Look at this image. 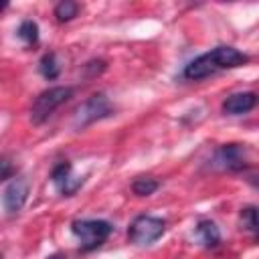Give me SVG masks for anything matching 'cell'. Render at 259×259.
Returning <instances> with one entry per match:
<instances>
[{"label":"cell","mask_w":259,"mask_h":259,"mask_svg":"<svg viewBox=\"0 0 259 259\" xmlns=\"http://www.w3.org/2000/svg\"><path fill=\"white\" fill-rule=\"evenodd\" d=\"M249 63V55L241 53L239 49L235 47H217L196 59H192L184 71H182V77L188 79V81H200V79H206L219 71H225V69H235V67H241Z\"/></svg>","instance_id":"1"},{"label":"cell","mask_w":259,"mask_h":259,"mask_svg":"<svg viewBox=\"0 0 259 259\" xmlns=\"http://www.w3.org/2000/svg\"><path fill=\"white\" fill-rule=\"evenodd\" d=\"M111 231V223L101 219H77L71 223V233L81 241L83 251H93L99 245H103L109 239Z\"/></svg>","instance_id":"2"},{"label":"cell","mask_w":259,"mask_h":259,"mask_svg":"<svg viewBox=\"0 0 259 259\" xmlns=\"http://www.w3.org/2000/svg\"><path fill=\"white\" fill-rule=\"evenodd\" d=\"M71 97H73V87H65V85L49 87L42 93H38L36 99L32 101V107H30V119H32V123L47 121L53 115V111L59 109Z\"/></svg>","instance_id":"3"},{"label":"cell","mask_w":259,"mask_h":259,"mask_svg":"<svg viewBox=\"0 0 259 259\" xmlns=\"http://www.w3.org/2000/svg\"><path fill=\"white\" fill-rule=\"evenodd\" d=\"M166 231V221L160 217H152V214H140L132 221L130 229H127V237L134 245H152L154 241H158Z\"/></svg>","instance_id":"4"},{"label":"cell","mask_w":259,"mask_h":259,"mask_svg":"<svg viewBox=\"0 0 259 259\" xmlns=\"http://www.w3.org/2000/svg\"><path fill=\"white\" fill-rule=\"evenodd\" d=\"M113 113V107L109 103V99L103 95V93H95L91 95L89 99H85L77 109H75V115H73V125L77 130H83L103 117H109Z\"/></svg>","instance_id":"5"},{"label":"cell","mask_w":259,"mask_h":259,"mask_svg":"<svg viewBox=\"0 0 259 259\" xmlns=\"http://www.w3.org/2000/svg\"><path fill=\"white\" fill-rule=\"evenodd\" d=\"M249 164V148L245 144H225L212 156V166L229 172H241Z\"/></svg>","instance_id":"6"},{"label":"cell","mask_w":259,"mask_h":259,"mask_svg":"<svg viewBox=\"0 0 259 259\" xmlns=\"http://www.w3.org/2000/svg\"><path fill=\"white\" fill-rule=\"evenodd\" d=\"M51 180H53V184L59 188V192L63 194V196H73L81 186H83V182H85V178L81 176H73V166H71V162H59L55 168H53V172H51Z\"/></svg>","instance_id":"7"},{"label":"cell","mask_w":259,"mask_h":259,"mask_svg":"<svg viewBox=\"0 0 259 259\" xmlns=\"http://www.w3.org/2000/svg\"><path fill=\"white\" fill-rule=\"evenodd\" d=\"M28 192H30L28 180L22 178V176L14 178V180L6 186L4 194H2V204H4L6 212H10V214L18 212V210L24 206V202H26V198H28Z\"/></svg>","instance_id":"8"},{"label":"cell","mask_w":259,"mask_h":259,"mask_svg":"<svg viewBox=\"0 0 259 259\" xmlns=\"http://www.w3.org/2000/svg\"><path fill=\"white\" fill-rule=\"evenodd\" d=\"M257 105V95L253 91H245V93H233L223 101V111L229 115H241L251 111Z\"/></svg>","instance_id":"9"},{"label":"cell","mask_w":259,"mask_h":259,"mask_svg":"<svg viewBox=\"0 0 259 259\" xmlns=\"http://www.w3.org/2000/svg\"><path fill=\"white\" fill-rule=\"evenodd\" d=\"M196 233H198L200 241L204 243V247H217V245L221 243V231H219V227H217L212 221H208V219L198 221Z\"/></svg>","instance_id":"10"},{"label":"cell","mask_w":259,"mask_h":259,"mask_svg":"<svg viewBox=\"0 0 259 259\" xmlns=\"http://www.w3.org/2000/svg\"><path fill=\"white\" fill-rule=\"evenodd\" d=\"M158 186H160V182L156 178H152V176H140V178H136L132 182V192L136 196H150V194H154L158 190Z\"/></svg>","instance_id":"11"},{"label":"cell","mask_w":259,"mask_h":259,"mask_svg":"<svg viewBox=\"0 0 259 259\" xmlns=\"http://www.w3.org/2000/svg\"><path fill=\"white\" fill-rule=\"evenodd\" d=\"M38 71L49 81L51 79H57L59 77V71H61V67L57 63V55L55 53H45L42 59H40V63H38Z\"/></svg>","instance_id":"12"},{"label":"cell","mask_w":259,"mask_h":259,"mask_svg":"<svg viewBox=\"0 0 259 259\" xmlns=\"http://www.w3.org/2000/svg\"><path fill=\"white\" fill-rule=\"evenodd\" d=\"M79 12V4L73 2V0H63L55 6V16L59 22H67V20H73Z\"/></svg>","instance_id":"13"},{"label":"cell","mask_w":259,"mask_h":259,"mask_svg":"<svg viewBox=\"0 0 259 259\" xmlns=\"http://www.w3.org/2000/svg\"><path fill=\"white\" fill-rule=\"evenodd\" d=\"M16 34L26 42V45H36L38 42V26L34 20H22Z\"/></svg>","instance_id":"14"},{"label":"cell","mask_w":259,"mask_h":259,"mask_svg":"<svg viewBox=\"0 0 259 259\" xmlns=\"http://www.w3.org/2000/svg\"><path fill=\"white\" fill-rule=\"evenodd\" d=\"M241 225L245 231L249 233H257V208L251 204V206H245L241 208Z\"/></svg>","instance_id":"15"},{"label":"cell","mask_w":259,"mask_h":259,"mask_svg":"<svg viewBox=\"0 0 259 259\" xmlns=\"http://www.w3.org/2000/svg\"><path fill=\"white\" fill-rule=\"evenodd\" d=\"M14 172H16V168H14L12 160L8 156H0V182L10 178V176H14Z\"/></svg>","instance_id":"16"},{"label":"cell","mask_w":259,"mask_h":259,"mask_svg":"<svg viewBox=\"0 0 259 259\" xmlns=\"http://www.w3.org/2000/svg\"><path fill=\"white\" fill-rule=\"evenodd\" d=\"M6 8H8V2H0V12L6 10Z\"/></svg>","instance_id":"17"},{"label":"cell","mask_w":259,"mask_h":259,"mask_svg":"<svg viewBox=\"0 0 259 259\" xmlns=\"http://www.w3.org/2000/svg\"><path fill=\"white\" fill-rule=\"evenodd\" d=\"M49 259H65L63 255H53V257H49Z\"/></svg>","instance_id":"18"},{"label":"cell","mask_w":259,"mask_h":259,"mask_svg":"<svg viewBox=\"0 0 259 259\" xmlns=\"http://www.w3.org/2000/svg\"><path fill=\"white\" fill-rule=\"evenodd\" d=\"M0 259H2V255H0Z\"/></svg>","instance_id":"19"}]
</instances>
